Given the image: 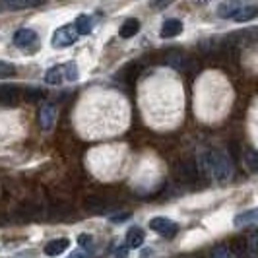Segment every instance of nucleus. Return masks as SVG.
<instances>
[{
	"label": "nucleus",
	"mask_w": 258,
	"mask_h": 258,
	"mask_svg": "<svg viewBox=\"0 0 258 258\" xmlns=\"http://www.w3.org/2000/svg\"><path fill=\"white\" fill-rule=\"evenodd\" d=\"M245 163L250 171H258V152L248 150V152L245 154Z\"/></svg>",
	"instance_id": "nucleus-20"
},
{
	"label": "nucleus",
	"mask_w": 258,
	"mask_h": 258,
	"mask_svg": "<svg viewBox=\"0 0 258 258\" xmlns=\"http://www.w3.org/2000/svg\"><path fill=\"white\" fill-rule=\"evenodd\" d=\"M256 16H258V6H243L239 12L233 16V20L239 22V24H245V22L256 18Z\"/></svg>",
	"instance_id": "nucleus-15"
},
{
	"label": "nucleus",
	"mask_w": 258,
	"mask_h": 258,
	"mask_svg": "<svg viewBox=\"0 0 258 258\" xmlns=\"http://www.w3.org/2000/svg\"><path fill=\"white\" fill-rule=\"evenodd\" d=\"M144 239H146V233L140 227H130L128 233H126V245L130 248H138V246L144 245Z\"/></svg>",
	"instance_id": "nucleus-12"
},
{
	"label": "nucleus",
	"mask_w": 258,
	"mask_h": 258,
	"mask_svg": "<svg viewBox=\"0 0 258 258\" xmlns=\"http://www.w3.org/2000/svg\"><path fill=\"white\" fill-rule=\"evenodd\" d=\"M14 74H16V68H14V64L0 60V78H10V76H14Z\"/></svg>",
	"instance_id": "nucleus-21"
},
{
	"label": "nucleus",
	"mask_w": 258,
	"mask_h": 258,
	"mask_svg": "<svg viewBox=\"0 0 258 258\" xmlns=\"http://www.w3.org/2000/svg\"><path fill=\"white\" fill-rule=\"evenodd\" d=\"M186 60H188V58L179 51H171L167 56H165V62H167L169 66H173V68H179V70L186 68Z\"/></svg>",
	"instance_id": "nucleus-16"
},
{
	"label": "nucleus",
	"mask_w": 258,
	"mask_h": 258,
	"mask_svg": "<svg viewBox=\"0 0 258 258\" xmlns=\"http://www.w3.org/2000/svg\"><path fill=\"white\" fill-rule=\"evenodd\" d=\"M246 248H248V241H246V239H243V237L233 239V243H231V252H233V254H237V256H245Z\"/></svg>",
	"instance_id": "nucleus-18"
},
{
	"label": "nucleus",
	"mask_w": 258,
	"mask_h": 258,
	"mask_svg": "<svg viewBox=\"0 0 258 258\" xmlns=\"http://www.w3.org/2000/svg\"><path fill=\"white\" fill-rule=\"evenodd\" d=\"M6 2V6H10V8H26V6H29V2L27 0H4Z\"/></svg>",
	"instance_id": "nucleus-25"
},
{
	"label": "nucleus",
	"mask_w": 258,
	"mask_h": 258,
	"mask_svg": "<svg viewBox=\"0 0 258 258\" xmlns=\"http://www.w3.org/2000/svg\"><path fill=\"white\" fill-rule=\"evenodd\" d=\"M138 31H140V22H138L136 18H128V20L120 26L118 35H120L122 39H130V37H134Z\"/></svg>",
	"instance_id": "nucleus-11"
},
{
	"label": "nucleus",
	"mask_w": 258,
	"mask_h": 258,
	"mask_svg": "<svg viewBox=\"0 0 258 258\" xmlns=\"http://www.w3.org/2000/svg\"><path fill=\"white\" fill-rule=\"evenodd\" d=\"M68 258H88V254H86V252H82V250H78V252H72Z\"/></svg>",
	"instance_id": "nucleus-31"
},
{
	"label": "nucleus",
	"mask_w": 258,
	"mask_h": 258,
	"mask_svg": "<svg viewBox=\"0 0 258 258\" xmlns=\"http://www.w3.org/2000/svg\"><path fill=\"white\" fill-rule=\"evenodd\" d=\"M33 43H37V33H35L33 29L24 27V29H18V31H16V35H14V45H16V47L24 49V47H29V45H33Z\"/></svg>",
	"instance_id": "nucleus-6"
},
{
	"label": "nucleus",
	"mask_w": 258,
	"mask_h": 258,
	"mask_svg": "<svg viewBox=\"0 0 258 258\" xmlns=\"http://www.w3.org/2000/svg\"><path fill=\"white\" fill-rule=\"evenodd\" d=\"M248 248H250L252 252H258V231L250 235V239H248Z\"/></svg>",
	"instance_id": "nucleus-26"
},
{
	"label": "nucleus",
	"mask_w": 258,
	"mask_h": 258,
	"mask_svg": "<svg viewBox=\"0 0 258 258\" xmlns=\"http://www.w3.org/2000/svg\"><path fill=\"white\" fill-rule=\"evenodd\" d=\"M74 27H76L78 35H88L91 33V18L88 14H82L74 20Z\"/></svg>",
	"instance_id": "nucleus-17"
},
{
	"label": "nucleus",
	"mask_w": 258,
	"mask_h": 258,
	"mask_svg": "<svg viewBox=\"0 0 258 258\" xmlns=\"http://www.w3.org/2000/svg\"><path fill=\"white\" fill-rule=\"evenodd\" d=\"M86 210L91 214H103V212H107V200H103L101 196H88L86 198Z\"/></svg>",
	"instance_id": "nucleus-13"
},
{
	"label": "nucleus",
	"mask_w": 258,
	"mask_h": 258,
	"mask_svg": "<svg viewBox=\"0 0 258 258\" xmlns=\"http://www.w3.org/2000/svg\"><path fill=\"white\" fill-rule=\"evenodd\" d=\"M177 173H179V177H181L184 182H196L200 169H198V165L194 163L192 159H188V161H182V163H179Z\"/></svg>",
	"instance_id": "nucleus-5"
},
{
	"label": "nucleus",
	"mask_w": 258,
	"mask_h": 258,
	"mask_svg": "<svg viewBox=\"0 0 258 258\" xmlns=\"http://www.w3.org/2000/svg\"><path fill=\"white\" fill-rule=\"evenodd\" d=\"M233 223H235V227H245V225L258 223V208H252V210H246V212L237 214Z\"/></svg>",
	"instance_id": "nucleus-9"
},
{
	"label": "nucleus",
	"mask_w": 258,
	"mask_h": 258,
	"mask_svg": "<svg viewBox=\"0 0 258 258\" xmlns=\"http://www.w3.org/2000/svg\"><path fill=\"white\" fill-rule=\"evenodd\" d=\"M200 167L204 169V173H208L216 182H225L231 179V173H233L231 161L220 150H206L202 154Z\"/></svg>",
	"instance_id": "nucleus-1"
},
{
	"label": "nucleus",
	"mask_w": 258,
	"mask_h": 258,
	"mask_svg": "<svg viewBox=\"0 0 258 258\" xmlns=\"http://www.w3.org/2000/svg\"><path fill=\"white\" fill-rule=\"evenodd\" d=\"M181 31H182V22H181V20H177V18H169V20H165V22H163L159 35H161L163 39H171V37L181 35Z\"/></svg>",
	"instance_id": "nucleus-7"
},
{
	"label": "nucleus",
	"mask_w": 258,
	"mask_h": 258,
	"mask_svg": "<svg viewBox=\"0 0 258 258\" xmlns=\"http://www.w3.org/2000/svg\"><path fill=\"white\" fill-rule=\"evenodd\" d=\"M241 8H243V2L241 0H223L220 6H218V16L220 18H233Z\"/></svg>",
	"instance_id": "nucleus-8"
},
{
	"label": "nucleus",
	"mask_w": 258,
	"mask_h": 258,
	"mask_svg": "<svg viewBox=\"0 0 258 258\" xmlns=\"http://www.w3.org/2000/svg\"><path fill=\"white\" fill-rule=\"evenodd\" d=\"M68 246H70L68 239H52L45 245V254L47 256H58L60 252H64Z\"/></svg>",
	"instance_id": "nucleus-10"
},
{
	"label": "nucleus",
	"mask_w": 258,
	"mask_h": 258,
	"mask_svg": "<svg viewBox=\"0 0 258 258\" xmlns=\"http://www.w3.org/2000/svg\"><path fill=\"white\" fill-rule=\"evenodd\" d=\"M210 258H231V252H229L227 246H216V248L212 250Z\"/></svg>",
	"instance_id": "nucleus-22"
},
{
	"label": "nucleus",
	"mask_w": 258,
	"mask_h": 258,
	"mask_svg": "<svg viewBox=\"0 0 258 258\" xmlns=\"http://www.w3.org/2000/svg\"><path fill=\"white\" fill-rule=\"evenodd\" d=\"M64 66H52L47 70V74H45V82L47 84H52V86H56V84H60L62 80H64Z\"/></svg>",
	"instance_id": "nucleus-14"
},
{
	"label": "nucleus",
	"mask_w": 258,
	"mask_h": 258,
	"mask_svg": "<svg viewBox=\"0 0 258 258\" xmlns=\"http://www.w3.org/2000/svg\"><path fill=\"white\" fill-rule=\"evenodd\" d=\"M78 243H80V246H84V248H91V245H93V237L88 235V233H82V235L78 237Z\"/></svg>",
	"instance_id": "nucleus-24"
},
{
	"label": "nucleus",
	"mask_w": 258,
	"mask_h": 258,
	"mask_svg": "<svg viewBox=\"0 0 258 258\" xmlns=\"http://www.w3.org/2000/svg\"><path fill=\"white\" fill-rule=\"evenodd\" d=\"M27 2H29V6H37V4L45 2V0H27Z\"/></svg>",
	"instance_id": "nucleus-32"
},
{
	"label": "nucleus",
	"mask_w": 258,
	"mask_h": 258,
	"mask_svg": "<svg viewBox=\"0 0 258 258\" xmlns=\"http://www.w3.org/2000/svg\"><path fill=\"white\" fill-rule=\"evenodd\" d=\"M150 227L154 229L155 233H159V235H163V237H175L177 231H179V225L175 223V221L167 220V218H154V220L150 221Z\"/></svg>",
	"instance_id": "nucleus-3"
},
{
	"label": "nucleus",
	"mask_w": 258,
	"mask_h": 258,
	"mask_svg": "<svg viewBox=\"0 0 258 258\" xmlns=\"http://www.w3.org/2000/svg\"><path fill=\"white\" fill-rule=\"evenodd\" d=\"M26 97H27V99H31V101H37V99H41V97H43V91H39V90H27Z\"/></svg>",
	"instance_id": "nucleus-28"
},
{
	"label": "nucleus",
	"mask_w": 258,
	"mask_h": 258,
	"mask_svg": "<svg viewBox=\"0 0 258 258\" xmlns=\"http://www.w3.org/2000/svg\"><path fill=\"white\" fill-rule=\"evenodd\" d=\"M16 99V90L10 86H0V101L2 103H12Z\"/></svg>",
	"instance_id": "nucleus-19"
},
{
	"label": "nucleus",
	"mask_w": 258,
	"mask_h": 258,
	"mask_svg": "<svg viewBox=\"0 0 258 258\" xmlns=\"http://www.w3.org/2000/svg\"><path fill=\"white\" fill-rule=\"evenodd\" d=\"M64 74L68 82H76L78 80V68L76 64H66L64 66Z\"/></svg>",
	"instance_id": "nucleus-23"
},
{
	"label": "nucleus",
	"mask_w": 258,
	"mask_h": 258,
	"mask_svg": "<svg viewBox=\"0 0 258 258\" xmlns=\"http://www.w3.org/2000/svg\"><path fill=\"white\" fill-rule=\"evenodd\" d=\"M128 218H130V214H118V216H115V218H111V220L115 221V223H120V221L128 220Z\"/></svg>",
	"instance_id": "nucleus-29"
},
{
	"label": "nucleus",
	"mask_w": 258,
	"mask_h": 258,
	"mask_svg": "<svg viewBox=\"0 0 258 258\" xmlns=\"http://www.w3.org/2000/svg\"><path fill=\"white\" fill-rule=\"evenodd\" d=\"M39 122L43 130H51L56 122V105L54 103H43L39 109Z\"/></svg>",
	"instance_id": "nucleus-4"
},
{
	"label": "nucleus",
	"mask_w": 258,
	"mask_h": 258,
	"mask_svg": "<svg viewBox=\"0 0 258 258\" xmlns=\"http://www.w3.org/2000/svg\"><path fill=\"white\" fill-rule=\"evenodd\" d=\"M169 2H171V0H154L152 4H154L155 8H161V6H165V4H169Z\"/></svg>",
	"instance_id": "nucleus-30"
},
{
	"label": "nucleus",
	"mask_w": 258,
	"mask_h": 258,
	"mask_svg": "<svg viewBox=\"0 0 258 258\" xmlns=\"http://www.w3.org/2000/svg\"><path fill=\"white\" fill-rule=\"evenodd\" d=\"M128 245H120L118 248L115 250V258H126L128 256Z\"/></svg>",
	"instance_id": "nucleus-27"
},
{
	"label": "nucleus",
	"mask_w": 258,
	"mask_h": 258,
	"mask_svg": "<svg viewBox=\"0 0 258 258\" xmlns=\"http://www.w3.org/2000/svg\"><path fill=\"white\" fill-rule=\"evenodd\" d=\"M78 39V31L74 26H64L54 31L52 35V45L54 47H70Z\"/></svg>",
	"instance_id": "nucleus-2"
}]
</instances>
